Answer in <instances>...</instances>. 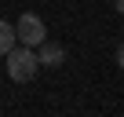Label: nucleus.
Segmentation results:
<instances>
[{
	"label": "nucleus",
	"instance_id": "4",
	"mask_svg": "<svg viewBox=\"0 0 124 117\" xmlns=\"http://www.w3.org/2000/svg\"><path fill=\"white\" fill-rule=\"evenodd\" d=\"M11 48H15V26L0 18V55H8Z\"/></svg>",
	"mask_w": 124,
	"mask_h": 117
},
{
	"label": "nucleus",
	"instance_id": "1",
	"mask_svg": "<svg viewBox=\"0 0 124 117\" xmlns=\"http://www.w3.org/2000/svg\"><path fill=\"white\" fill-rule=\"evenodd\" d=\"M37 70H40V62H37V51H33V48L18 44V48L8 51V77H11V81L26 84V81L37 77Z\"/></svg>",
	"mask_w": 124,
	"mask_h": 117
},
{
	"label": "nucleus",
	"instance_id": "2",
	"mask_svg": "<svg viewBox=\"0 0 124 117\" xmlns=\"http://www.w3.org/2000/svg\"><path fill=\"white\" fill-rule=\"evenodd\" d=\"M44 37H47L44 18H40V15H33V11H26V15L18 18V26H15V40H18V44H26V48H37Z\"/></svg>",
	"mask_w": 124,
	"mask_h": 117
},
{
	"label": "nucleus",
	"instance_id": "3",
	"mask_svg": "<svg viewBox=\"0 0 124 117\" xmlns=\"http://www.w3.org/2000/svg\"><path fill=\"white\" fill-rule=\"evenodd\" d=\"M40 51H37V62L40 66H47V70H55V66H62V62H66V48H62V44H55V40H40L37 44Z\"/></svg>",
	"mask_w": 124,
	"mask_h": 117
},
{
	"label": "nucleus",
	"instance_id": "6",
	"mask_svg": "<svg viewBox=\"0 0 124 117\" xmlns=\"http://www.w3.org/2000/svg\"><path fill=\"white\" fill-rule=\"evenodd\" d=\"M113 4H117V11H120V15H124V0H113Z\"/></svg>",
	"mask_w": 124,
	"mask_h": 117
},
{
	"label": "nucleus",
	"instance_id": "5",
	"mask_svg": "<svg viewBox=\"0 0 124 117\" xmlns=\"http://www.w3.org/2000/svg\"><path fill=\"white\" fill-rule=\"evenodd\" d=\"M117 66H124V44L117 48Z\"/></svg>",
	"mask_w": 124,
	"mask_h": 117
}]
</instances>
